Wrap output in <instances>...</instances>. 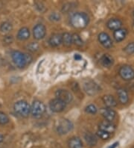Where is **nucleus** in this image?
I'll use <instances>...</instances> for the list:
<instances>
[{"label": "nucleus", "instance_id": "423d86ee", "mask_svg": "<svg viewBox=\"0 0 134 148\" xmlns=\"http://www.w3.org/2000/svg\"><path fill=\"white\" fill-rule=\"evenodd\" d=\"M119 75L120 76L126 81H130L134 79V70L128 65H124L122 66L119 69Z\"/></svg>", "mask_w": 134, "mask_h": 148}, {"label": "nucleus", "instance_id": "4468645a", "mask_svg": "<svg viewBox=\"0 0 134 148\" xmlns=\"http://www.w3.org/2000/svg\"><path fill=\"white\" fill-rule=\"evenodd\" d=\"M122 21L116 18L110 19L107 23V26L108 27V29H110V30H113V31H116V30L120 29L122 27Z\"/></svg>", "mask_w": 134, "mask_h": 148}, {"label": "nucleus", "instance_id": "72a5a7b5", "mask_svg": "<svg viewBox=\"0 0 134 148\" xmlns=\"http://www.w3.org/2000/svg\"><path fill=\"white\" fill-rule=\"evenodd\" d=\"M4 140V137L2 134H0V143H2Z\"/></svg>", "mask_w": 134, "mask_h": 148}, {"label": "nucleus", "instance_id": "412c9836", "mask_svg": "<svg viewBox=\"0 0 134 148\" xmlns=\"http://www.w3.org/2000/svg\"><path fill=\"white\" fill-rule=\"evenodd\" d=\"M69 147L70 148H82L83 144L82 141L79 138L73 137L69 140L68 142Z\"/></svg>", "mask_w": 134, "mask_h": 148}, {"label": "nucleus", "instance_id": "f704fd0d", "mask_svg": "<svg viewBox=\"0 0 134 148\" xmlns=\"http://www.w3.org/2000/svg\"><path fill=\"white\" fill-rule=\"evenodd\" d=\"M133 16H134V11H133Z\"/></svg>", "mask_w": 134, "mask_h": 148}, {"label": "nucleus", "instance_id": "bb28decb", "mask_svg": "<svg viewBox=\"0 0 134 148\" xmlns=\"http://www.w3.org/2000/svg\"><path fill=\"white\" fill-rule=\"evenodd\" d=\"M9 122V117L5 113L0 112V124L5 125Z\"/></svg>", "mask_w": 134, "mask_h": 148}, {"label": "nucleus", "instance_id": "39448f33", "mask_svg": "<svg viewBox=\"0 0 134 148\" xmlns=\"http://www.w3.org/2000/svg\"><path fill=\"white\" fill-rule=\"evenodd\" d=\"M73 129V124L67 119H62L60 121L57 127V132L60 135H65L71 131Z\"/></svg>", "mask_w": 134, "mask_h": 148}, {"label": "nucleus", "instance_id": "5701e85b", "mask_svg": "<svg viewBox=\"0 0 134 148\" xmlns=\"http://www.w3.org/2000/svg\"><path fill=\"white\" fill-rule=\"evenodd\" d=\"M62 43L66 47H70L72 44V37L69 33H64L62 34Z\"/></svg>", "mask_w": 134, "mask_h": 148}, {"label": "nucleus", "instance_id": "a878e982", "mask_svg": "<svg viewBox=\"0 0 134 148\" xmlns=\"http://www.w3.org/2000/svg\"><path fill=\"white\" fill-rule=\"evenodd\" d=\"M85 111H86V112L88 113V114H95L97 113V112H98V108H96V106L95 105L91 104V105H89L88 106L86 107Z\"/></svg>", "mask_w": 134, "mask_h": 148}, {"label": "nucleus", "instance_id": "1a4fd4ad", "mask_svg": "<svg viewBox=\"0 0 134 148\" xmlns=\"http://www.w3.org/2000/svg\"><path fill=\"white\" fill-rule=\"evenodd\" d=\"M66 106V103L57 98L52 99L49 103V107H50L51 110L54 112H57V113L63 112L65 109Z\"/></svg>", "mask_w": 134, "mask_h": 148}, {"label": "nucleus", "instance_id": "7c9ffc66", "mask_svg": "<svg viewBox=\"0 0 134 148\" xmlns=\"http://www.w3.org/2000/svg\"><path fill=\"white\" fill-rule=\"evenodd\" d=\"M49 19L52 21H58L61 19V16L57 13H52L49 16Z\"/></svg>", "mask_w": 134, "mask_h": 148}, {"label": "nucleus", "instance_id": "a211bd4d", "mask_svg": "<svg viewBox=\"0 0 134 148\" xmlns=\"http://www.w3.org/2000/svg\"><path fill=\"white\" fill-rule=\"evenodd\" d=\"M127 30L126 29H120L118 30H116L113 33V37H114V39L117 42H121L126 38L127 36Z\"/></svg>", "mask_w": 134, "mask_h": 148}, {"label": "nucleus", "instance_id": "393cba45", "mask_svg": "<svg viewBox=\"0 0 134 148\" xmlns=\"http://www.w3.org/2000/svg\"><path fill=\"white\" fill-rule=\"evenodd\" d=\"M72 37V43H74L75 45L78 46V47H81L84 45V41L80 37V35L78 34H73L71 35Z\"/></svg>", "mask_w": 134, "mask_h": 148}, {"label": "nucleus", "instance_id": "2eb2a0df", "mask_svg": "<svg viewBox=\"0 0 134 148\" xmlns=\"http://www.w3.org/2000/svg\"><path fill=\"white\" fill-rule=\"evenodd\" d=\"M48 43L52 47H57L62 43V34H54L49 38Z\"/></svg>", "mask_w": 134, "mask_h": 148}, {"label": "nucleus", "instance_id": "4be33fe9", "mask_svg": "<svg viewBox=\"0 0 134 148\" xmlns=\"http://www.w3.org/2000/svg\"><path fill=\"white\" fill-rule=\"evenodd\" d=\"M84 138L89 146H95L98 142V139H97L96 136L91 132H86L84 136Z\"/></svg>", "mask_w": 134, "mask_h": 148}, {"label": "nucleus", "instance_id": "0eeeda50", "mask_svg": "<svg viewBox=\"0 0 134 148\" xmlns=\"http://www.w3.org/2000/svg\"><path fill=\"white\" fill-rule=\"evenodd\" d=\"M84 90L87 94L90 96L95 95L100 90V88L95 82L91 80H88L84 84Z\"/></svg>", "mask_w": 134, "mask_h": 148}, {"label": "nucleus", "instance_id": "c9c22d12", "mask_svg": "<svg viewBox=\"0 0 134 148\" xmlns=\"http://www.w3.org/2000/svg\"><path fill=\"white\" fill-rule=\"evenodd\" d=\"M133 24H134V22H133Z\"/></svg>", "mask_w": 134, "mask_h": 148}, {"label": "nucleus", "instance_id": "f8f14e48", "mask_svg": "<svg viewBox=\"0 0 134 148\" xmlns=\"http://www.w3.org/2000/svg\"><path fill=\"white\" fill-rule=\"evenodd\" d=\"M102 116L105 118L107 121L112 122L116 117V112L110 108H103L101 110Z\"/></svg>", "mask_w": 134, "mask_h": 148}, {"label": "nucleus", "instance_id": "c85d7f7f", "mask_svg": "<svg viewBox=\"0 0 134 148\" xmlns=\"http://www.w3.org/2000/svg\"><path fill=\"white\" fill-rule=\"evenodd\" d=\"M97 136H98V138H101L102 140H107V139L110 138V134L104 132V131H101V130H98V132H97Z\"/></svg>", "mask_w": 134, "mask_h": 148}, {"label": "nucleus", "instance_id": "9d476101", "mask_svg": "<svg viewBox=\"0 0 134 148\" xmlns=\"http://www.w3.org/2000/svg\"><path fill=\"white\" fill-rule=\"evenodd\" d=\"M46 29L43 24H37L33 29V35L37 40H41L46 36Z\"/></svg>", "mask_w": 134, "mask_h": 148}, {"label": "nucleus", "instance_id": "cd10ccee", "mask_svg": "<svg viewBox=\"0 0 134 148\" xmlns=\"http://www.w3.org/2000/svg\"><path fill=\"white\" fill-rule=\"evenodd\" d=\"M124 50L125 53L128 55L133 54L134 53V42L127 44V47H125Z\"/></svg>", "mask_w": 134, "mask_h": 148}, {"label": "nucleus", "instance_id": "dca6fc26", "mask_svg": "<svg viewBox=\"0 0 134 148\" xmlns=\"http://www.w3.org/2000/svg\"><path fill=\"white\" fill-rule=\"evenodd\" d=\"M102 99H103V102L104 103V104L107 106V108H112L117 106V101L113 96L105 95L103 97Z\"/></svg>", "mask_w": 134, "mask_h": 148}, {"label": "nucleus", "instance_id": "20e7f679", "mask_svg": "<svg viewBox=\"0 0 134 148\" xmlns=\"http://www.w3.org/2000/svg\"><path fill=\"white\" fill-rule=\"evenodd\" d=\"M45 111H46L45 105L41 101H39V100L34 101L32 106L31 107V113L33 117H36V118L42 117L43 114H44Z\"/></svg>", "mask_w": 134, "mask_h": 148}, {"label": "nucleus", "instance_id": "6e6552de", "mask_svg": "<svg viewBox=\"0 0 134 148\" xmlns=\"http://www.w3.org/2000/svg\"><path fill=\"white\" fill-rule=\"evenodd\" d=\"M55 95L57 99H61V101H63V103H66V104H68V103H71L72 101V99H73L72 94L69 90H63V89L57 90L55 93Z\"/></svg>", "mask_w": 134, "mask_h": 148}, {"label": "nucleus", "instance_id": "6ab92c4d", "mask_svg": "<svg viewBox=\"0 0 134 148\" xmlns=\"http://www.w3.org/2000/svg\"><path fill=\"white\" fill-rule=\"evenodd\" d=\"M117 94H118V97L119 99V102L122 104H126L128 102L129 97L127 92L126 90L123 88H119L117 91Z\"/></svg>", "mask_w": 134, "mask_h": 148}, {"label": "nucleus", "instance_id": "473e14b6", "mask_svg": "<svg viewBox=\"0 0 134 148\" xmlns=\"http://www.w3.org/2000/svg\"><path fill=\"white\" fill-rule=\"evenodd\" d=\"M118 146V142H116L114 143L113 145H111V146L108 147V148H116Z\"/></svg>", "mask_w": 134, "mask_h": 148}, {"label": "nucleus", "instance_id": "b1692460", "mask_svg": "<svg viewBox=\"0 0 134 148\" xmlns=\"http://www.w3.org/2000/svg\"><path fill=\"white\" fill-rule=\"evenodd\" d=\"M11 29H12V25L8 22L2 23L0 25V31L2 33H8L9 32L11 31Z\"/></svg>", "mask_w": 134, "mask_h": 148}, {"label": "nucleus", "instance_id": "f257e3e1", "mask_svg": "<svg viewBox=\"0 0 134 148\" xmlns=\"http://www.w3.org/2000/svg\"><path fill=\"white\" fill-rule=\"evenodd\" d=\"M11 58L16 67L23 68L31 62L32 57L29 54L23 53L20 51H14L11 53Z\"/></svg>", "mask_w": 134, "mask_h": 148}, {"label": "nucleus", "instance_id": "7ed1b4c3", "mask_svg": "<svg viewBox=\"0 0 134 148\" xmlns=\"http://www.w3.org/2000/svg\"><path fill=\"white\" fill-rule=\"evenodd\" d=\"M14 110L21 117H27L31 112V107L26 101L20 100L14 104Z\"/></svg>", "mask_w": 134, "mask_h": 148}, {"label": "nucleus", "instance_id": "ddd939ff", "mask_svg": "<svg viewBox=\"0 0 134 148\" xmlns=\"http://www.w3.org/2000/svg\"><path fill=\"white\" fill-rule=\"evenodd\" d=\"M99 130H101V131H104V132H107V133L111 134L115 132L116 126L112 122H110V121H102L101 123H100V124H99Z\"/></svg>", "mask_w": 134, "mask_h": 148}, {"label": "nucleus", "instance_id": "f03ea898", "mask_svg": "<svg viewBox=\"0 0 134 148\" xmlns=\"http://www.w3.org/2000/svg\"><path fill=\"white\" fill-rule=\"evenodd\" d=\"M89 22V16L85 13H75L70 18V23L75 29H84L86 27Z\"/></svg>", "mask_w": 134, "mask_h": 148}, {"label": "nucleus", "instance_id": "2f4dec72", "mask_svg": "<svg viewBox=\"0 0 134 148\" xmlns=\"http://www.w3.org/2000/svg\"><path fill=\"white\" fill-rule=\"evenodd\" d=\"M13 41L12 36H5L4 38V42L6 43H11Z\"/></svg>", "mask_w": 134, "mask_h": 148}, {"label": "nucleus", "instance_id": "f3484780", "mask_svg": "<svg viewBox=\"0 0 134 148\" xmlns=\"http://www.w3.org/2000/svg\"><path fill=\"white\" fill-rule=\"evenodd\" d=\"M101 63L105 67H110L114 63L113 57L108 54H104L101 58Z\"/></svg>", "mask_w": 134, "mask_h": 148}, {"label": "nucleus", "instance_id": "9b49d317", "mask_svg": "<svg viewBox=\"0 0 134 148\" xmlns=\"http://www.w3.org/2000/svg\"><path fill=\"white\" fill-rule=\"evenodd\" d=\"M98 41L102 46L107 49H110L113 47V41L111 40L110 37L105 32H101L98 34Z\"/></svg>", "mask_w": 134, "mask_h": 148}, {"label": "nucleus", "instance_id": "aec40b11", "mask_svg": "<svg viewBox=\"0 0 134 148\" xmlns=\"http://www.w3.org/2000/svg\"><path fill=\"white\" fill-rule=\"evenodd\" d=\"M30 37V31L26 27L20 29L17 33V38L20 40H25L29 39Z\"/></svg>", "mask_w": 134, "mask_h": 148}, {"label": "nucleus", "instance_id": "c756f323", "mask_svg": "<svg viewBox=\"0 0 134 148\" xmlns=\"http://www.w3.org/2000/svg\"><path fill=\"white\" fill-rule=\"evenodd\" d=\"M27 48L31 52H36L39 49V45H38V43L32 42V43H29V45L27 46Z\"/></svg>", "mask_w": 134, "mask_h": 148}]
</instances>
